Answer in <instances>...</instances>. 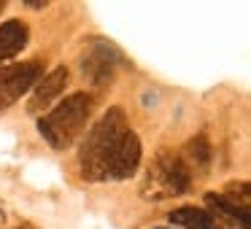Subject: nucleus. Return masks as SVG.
<instances>
[{
	"instance_id": "f257e3e1",
	"label": "nucleus",
	"mask_w": 251,
	"mask_h": 229,
	"mask_svg": "<svg viewBox=\"0 0 251 229\" xmlns=\"http://www.w3.org/2000/svg\"><path fill=\"white\" fill-rule=\"evenodd\" d=\"M127 132V119L119 108H111L98 124L89 130L81 148V175L89 181H105L108 178V162L116 143Z\"/></svg>"
},
{
	"instance_id": "f03ea898",
	"label": "nucleus",
	"mask_w": 251,
	"mask_h": 229,
	"mask_svg": "<svg viewBox=\"0 0 251 229\" xmlns=\"http://www.w3.org/2000/svg\"><path fill=\"white\" fill-rule=\"evenodd\" d=\"M89 111H92V97L87 92H76L62 105H57L46 119H38V132L54 148H65L84 130V124L89 119Z\"/></svg>"
},
{
	"instance_id": "7ed1b4c3",
	"label": "nucleus",
	"mask_w": 251,
	"mask_h": 229,
	"mask_svg": "<svg viewBox=\"0 0 251 229\" xmlns=\"http://www.w3.org/2000/svg\"><path fill=\"white\" fill-rule=\"evenodd\" d=\"M189 189V173H186L184 162L170 151H159V157L154 159L149 178L143 183V194L162 200V197H176L184 194Z\"/></svg>"
},
{
	"instance_id": "20e7f679",
	"label": "nucleus",
	"mask_w": 251,
	"mask_h": 229,
	"mask_svg": "<svg viewBox=\"0 0 251 229\" xmlns=\"http://www.w3.org/2000/svg\"><path fill=\"white\" fill-rule=\"evenodd\" d=\"M41 81V65L38 62H25V65H8L0 68V108L14 105L25 92Z\"/></svg>"
},
{
	"instance_id": "39448f33",
	"label": "nucleus",
	"mask_w": 251,
	"mask_h": 229,
	"mask_svg": "<svg viewBox=\"0 0 251 229\" xmlns=\"http://www.w3.org/2000/svg\"><path fill=\"white\" fill-rule=\"evenodd\" d=\"M138 164H141V140H138L135 132L127 130L122 135V140L116 143L114 154H111V162H108V178H130L135 175Z\"/></svg>"
},
{
	"instance_id": "423d86ee",
	"label": "nucleus",
	"mask_w": 251,
	"mask_h": 229,
	"mask_svg": "<svg viewBox=\"0 0 251 229\" xmlns=\"http://www.w3.org/2000/svg\"><path fill=\"white\" fill-rule=\"evenodd\" d=\"M65 84H68V70H65V68L51 70L46 78H41V81H38V89H35L33 100H30V105H27V111H30V114H41L44 108H49V105L60 97V92L65 89Z\"/></svg>"
},
{
	"instance_id": "0eeeda50",
	"label": "nucleus",
	"mask_w": 251,
	"mask_h": 229,
	"mask_svg": "<svg viewBox=\"0 0 251 229\" xmlns=\"http://www.w3.org/2000/svg\"><path fill=\"white\" fill-rule=\"evenodd\" d=\"M27 44V27L17 19L0 24V60H8V57L19 54Z\"/></svg>"
},
{
	"instance_id": "6e6552de",
	"label": "nucleus",
	"mask_w": 251,
	"mask_h": 229,
	"mask_svg": "<svg viewBox=\"0 0 251 229\" xmlns=\"http://www.w3.org/2000/svg\"><path fill=\"white\" fill-rule=\"evenodd\" d=\"M168 218L186 229H224V227H219V221L213 218L211 210H200V207H178Z\"/></svg>"
},
{
	"instance_id": "1a4fd4ad",
	"label": "nucleus",
	"mask_w": 251,
	"mask_h": 229,
	"mask_svg": "<svg viewBox=\"0 0 251 229\" xmlns=\"http://www.w3.org/2000/svg\"><path fill=\"white\" fill-rule=\"evenodd\" d=\"M205 205L211 207V210L222 213V216L232 218V221L238 224L240 229H251V221H249V210H246V207H238V205H235V202H229L227 197H222V194H208V197H205Z\"/></svg>"
},
{
	"instance_id": "9d476101",
	"label": "nucleus",
	"mask_w": 251,
	"mask_h": 229,
	"mask_svg": "<svg viewBox=\"0 0 251 229\" xmlns=\"http://www.w3.org/2000/svg\"><path fill=\"white\" fill-rule=\"evenodd\" d=\"M186 151H189V157H192L195 164H208L211 162V146H208V140L202 135L192 137V140L186 143Z\"/></svg>"
}]
</instances>
